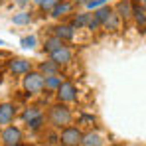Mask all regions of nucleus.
Here are the masks:
<instances>
[{
  "instance_id": "nucleus-14",
  "label": "nucleus",
  "mask_w": 146,
  "mask_h": 146,
  "mask_svg": "<svg viewBox=\"0 0 146 146\" xmlns=\"http://www.w3.org/2000/svg\"><path fill=\"white\" fill-rule=\"evenodd\" d=\"M40 73H44L46 77H48V75H59V65H57L53 59L42 61V63H40Z\"/></svg>"
},
{
  "instance_id": "nucleus-30",
  "label": "nucleus",
  "mask_w": 146,
  "mask_h": 146,
  "mask_svg": "<svg viewBox=\"0 0 146 146\" xmlns=\"http://www.w3.org/2000/svg\"><path fill=\"white\" fill-rule=\"evenodd\" d=\"M6 146H20V144H6Z\"/></svg>"
},
{
  "instance_id": "nucleus-11",
  "label": "nucleus",
  "mask_w": 146,
  "mask_h": 146,
  "mask_svg": "<svg viewBox=\"0 0 146 146\" xmlns=\"http://www.w3.org/2000/svg\"><path fill=\"white\" fill-rule=\"evenodd\" d=\"M53 34L57 38H61L63 42H71L73 38H75V28L71 24H59L53 28Z\"/></svg>"
},
{
  "instance_id": "nucleus-27",
  "label": "nucleus",
  "mask_w": 146,
  "mask_h": 146,
  "mask_svg": "<svg viewBox=\"0 0 146 146\" xmlns=\"http://www.w3.org/2000/svg\"><path fill=\"white\" fill-rule=\"evenodd\" d=\"M71 2L75 4V6H85V4H87L89 0H71Z\"/></svg>"
},
{
  "instance_id": "nucleus-3",
  "label": "nucleus",
  "mask_w": 146,
  "mask_h": 146,
  "mask_svg": "<svg viewBox=\"0 0 146 146\" xmlns=\"http://www.w3.org/2000/svg\"><path fill=\"white\" fill-rule=\"evenodd\" d=\"M59 140L65 146H79L81 140H83V134H81V130L77 126H65L61 130V134H59Z\"/></svg>"
},
{
  "instance_id": "nucleus-24",
  "label": "nucleus",
  "mask_w": 146,
  "mask_h": 146,
  "mask_svg": "<svg viewBox=\"0 0 146 146\" xmlns=\"http://www.w3.org/2000/svg\"><path fill=\"white\" fill-rule=\"evenodd\" d=\"M109 0H89L87 4H85V8H89V10H97V8H101V6H105Z\"/></svg>"
},
{
  "instance_id": "nucleus-17",
  "label": "nucleus",
  "mask_w": 146,
  "mask_h": 146,
  "mask_svg": "<svg viewBox=\"0 0 146 146\" xmlns=\"http://www.w3.org/2000/svg\"><path fill=\"white\" fill-rule=\"evenodd\" d=\"M81 146H103V138H101V134H97V132H89V134L83 136Z\"/></svg>"
},
{
  "instance_id": "nucleus-5",
  "label": "nucleus",
  "mask_w": 146,
  "mask_h": 146,
  "mask_svg": "<svg viewBox=\"0 0 146 146\" xmlns=\"http://www.w3.org/2000/svg\"><path fill=\"white\" fill-rule=\"evenodd\" d=\"M55 93H57V99L61 103H73L77 99V89H75V85L69 83V81H63Z\"/></svg>"
},
{
  "instance_id": "nucleus-20",
  "label": "nucleus",
  "mask_w": 146,
  "mask_h": 146,
  "mask_svg": "<svg viewBox=\"0 0 146 146\" xmlns=\"http://www.w3.org/2000/svg\"><path fill=\"white\" fill-rule=\"evenodd\" d=\"M61 83H63V81H61L59 75H48V77H46V91H57Z\"/></svg>"
},
{
  "instance_id": "nucleus-12",
  "label": "nucleus",
  "mask_w": 146,
  "mask_h": 146,
  "mask_svg": "<svg viewBox=\"0 0 146 146\" xmlns=\"http://www.w3.org/2000/svg\"><path fill=\"white\" fill-rule=\"evenodd\" d=\"M132 18L136 20L138 28H142V32L146 30V10L142 4H134V12H132Z\"/></svg>"
},
{
  "instance_id": "nucleus-8",
  "label": "nucleus",
  "mask_w": 146,
  "mask_h": 146,
  "mask_svg": "<svg viewBox=\"0 0 146 146\" xmlns=\"http://www.w3.org/2000/svg\"><path fill=\"white\" fill-rule=\"evenodd\" d=\"M73 8H75V4H73V2H67V0H59V2L53 6V10L49 12V16H53V18H63V16L71 14Z\"/></svg>"
},
{
  "instance_id": "nucleus-32",
  "label": "nucleus",
  "mask_w": 146,
  "mask_h": 146,
  "mask_svg": "<svg viewBox=\"0 0 146 146\" xmlns=\"http://www.w3.org/2000/svg\"><path fill=\"white\" fill-rule=\"evenodd\" d=\"M2 2H4V0H0V4H2Z\"/></svg>"
},
{
  "instance_id": "nucleus-16",
  "label": "nucleus",
  "mask_w": 146,
  "mask_h": 146,
  "mask_svg": "<svg viewBox=\"0 0 146 146\" xmlns=\"http://www.w3.org/2000/svg\"><path fill=\"white\" fill-rule=\"evenodd\" d=\"M32 12H26V10H22V12H18V14H14L12 16V24L14 26H28L30 22H32Z\"/></svg>"
},
{
  "instance_id": "nucleus-19",
  "label": "nucleus",
  "mask_w": 146,
  "mask_h": 146,
  "mask_svg": "<svg viewBox=\"0 0 146 146\" xmlns=\"http://www.w3.org/2000/svg\"><path fill=\"white\" fill-rule=\"evenodd\" d=\"M89 18H91V14H77L75 18L71 20V26L75 28V30H81V28H87V24H89Z\"/></svg>"
},
{
  "instance_id": "nucleus-21",
  "label": "nucleus",
  "mask_w": 146,
  "mask_h": 146,
  "mask_svg": "<svg viewBox=\"0 0 146 146\" xmlns=\"http://www.w3.org/2000/svg\"><path fill=\"white\" fill-rule=\"evenodd\" d=\"M113 12H115V8H111V6H107V4H105V6H101V8H97V10H95V18H97L99 22L103 24V22H105V20H107Z\"/></svg>"
},
{
  "instance_id": "nucleus-2",
  "label": "nucleus",
  "mask_w": 146,
  "mask_h": 146,
  "mask_svg": "<svg viewBox=\"0 0 146 146\" xmlns=\"http://www.w3.org/2000/svg\"><path fill=\"white\" fill-rule=\"evenodd\" d=\"M49 122L57 128H65L71 124V111L63 105H55L49 109Z\"/></svg>"
},
{
  "instance_id": "nucleus-6",
  "label": "nucleus",
  "mask_w": 146,
  "mask_h": 146,
  "mask_svg": "<svg viewBox=\"0 0 146 146\" xmlns=\"http://www.w3.org/2000/svg\"><path fill=\"white\" fill-rule=\"evenodd\" d=\"M2 140H4V144H20V140H22V130L8 124V126L2 130Z\"/></svg>"
},
{
  "instance_id": "nucleus-18",
  "label": "nucleus",
  "mask_w": 146,
  "mask_h": 146,
  "mask_svg": "<svg viewBox=\"0 0 146 146\" xmlns=\"http://www.w3.org/2000/svg\"><path fill=\"white\" fill-rule=\"evenodd\" d=\"M40 117H44V115H42V111H40L38 107H28L24 111V115H22V119H24L28 124L32 121H36V119H40Z\"/></svg>"
},
{
  "instance_id": "nucleus-15",
  "label": "nucleus",
  "mask_w": 146,
  "mask_h": 146,
  "mask_svg": "<svg viewBox=\"0 0 146 146\" xmlns=\"http://www.w3.org/2000/svg\"><path fill=\"white\" fill-rule=\"evenodd\" d=\"M121 22H122V18L117 12H113V14L103 22V28H107V30H111V32H117V30L121 28Z\"/></svg>"
},
{
  "instance_id": "nucleus-28",
  "label": "nucleus",
  "mask_w": 146,
  "mask_h": 146,
  "mask_svg": "<svg viewBox=\"0 0 146 146\" xmlns=\"http://www.w3.org/2000/svg\"><path fill=\"white\" fill-rule=\"evenodd\" d=\"M16 2H18L20 6H24V4H26V2H28V0H16Z\"/></svg>"
},
{
  "instance_id": "nucleus-22",
  "label": "nucleus",
  "mask_w": 146,
  "mask_h": 146,
  "mask_svg": "<svg viewBox=\"0 0 146 146\" xmlns=\"http://www.w3.org/2000/svg\"><path fill=\"white\" fill-rule=\"evenodd\" d=\"M38 6H40V10L42 12H51L53 10V6L59 2V0H34Z\"/></svg>"
},
{
  "instance_id": "nucleus-25",
  "label": "nucleus",
  "mask_w": 146,
  "mask_h": 146,
  "mask_svg": "<svg viewBox=\"0 0 146 146\" xmlns=\"http://www.w3.org/2000/svg\"><path fill=\"white\" fill-rule=\"evenodd\" d=\"M101 22H99L97 18H95V14H93V16H91V18H89V24H87V30H91V32H95V30H99V28H101Z\"/></svg>"
},
{
  "instance_id": "nucleus-7",
  "label": "nucleus",
  "mask_w": 146,
  "mask_h": 146,
  "mask_svg": "<svg viewBox=\"0 0 146 146\" xmlns=\"http://www.w3.org/2000/svg\"><path fill=\"white\" fill-rule=\"evenodd\" d=\"M8 67H10V71L14 73V75H26L28 71H32V63H30L28 59H22V57L10 59Z\"/></svg>"
},
{
  "instance_id": "nucleus-23",
  "label": "nucleus",
  "mask_w": 146,
  "mask_h": 146,
  "mask_svg": "<svg viewBox=\"0 0 146 146\" xmlns=\"http://www.w3.org/2000/svg\"><path fill=\"white\" fill-rule=\"evenodd\" d=\"M36 44H38V38H36V36H26V38L20 40V46L24 49H34Z\"/></svg>"
},
{
  "instance_id": "nucleus-4",
  "label": "nucleus",
  "mask_w": 146,
  "mask_h": 146,
  "mask_svg": "<svg viewBox=\"0 0 146 146\" xmlns=\"http://www.w3.org/2000/svg\"><path fill=\"white\" fill-rule=\"evenodd\" d=\"M49 59H53L59 67H61V65H69L73 61V51L67 48V46H61V48H57L55 51L49 53Z\"/></svg>"
},
{
  "instance_id": "nucleus-13",
  "label": "nucleus",
  "mask_w": 146,
  "mask_h": 146,
  "mask_svg": "<svg viewBox=\"0 0 146 146\" xmlns=\"http://www.w3.org/2000/svg\"><path fill=\"white\" fill-rule=\"evenodd\" d=\"M61 46H65V42L61 40V38H57L55 34H51L48 40L44 42V51H48V53H51V51H55L57 48H61Z\"/></svg>"
},
{
  "instance_id": "nucleus-29",
  "label": "nucleus",
  "mask_w": 146,
  "mask_h": 146,
  "mask_svg": "<svg viewBox=\"0 0 146 146\" xmlns=\"http://www.w3.org/2000/svg\"><path fill=\"white\" fill-rule=\"evenodd\" d=\"M142 6H144V10H146V0H142Z\"/></svg>"
},
{
  "instance_id": "nucleus-1",
  "label": "nucleus",
  "mask_w": 146,
  "mask_h": 146,
  "mask_svg": "<svg viewBox=\"0 0 146 146\" xmlns=\"http://www.w3.org/2000/svg\"><path fill=\"white\" fill-rule=\"evenodd\" d=\"M24 89L28 95H40L46 89V75L40 71H28L24 75Z\"/></svg>"
},
{
  "instance_id": "nucleus-26",
  "label": "nucleus",
  "mask_w": 146,
  "mask_h": 146,
  "mask_svg": "<svg viewBox=\"0 0 146 146\" xmlns=\"http://www.w3.org/2000/svg\"><path fill=\"white\" fill-rule=\"evenodd\" d=\"M42 122H44V117H40V119H36V121L30 122V128H34V130H38L40 126H42Z\"/></svg>"
},
{
  "instance_id": "nucleus-10",
  "label": "nucleus",
  "mask_w": 146,
  "mask_h": 146,
  "mask_svg": "<svg viewBox=\"0 0 146 146\" xmlns=\"http://www.w3.org/2000/svg\"><path fill=\"white\" fill-rule=\"evenodd\" d=\"M14 117H16V107L14 105H10V103L0 105V124L8 126L10 122L14 121Z\"/></svg>"
},
{
  "instance_id": "nucleus-9",
  "label": "nucleus",
  "mask_w": 146,
  "mask_h": 146,
  "mask_svg": "<svg viewBox=\"0 0 146 146\" xmlns=\"http://www.w3.org/2000/svg\"><path fill=\"white\" fill-rule=\"evenodd\" d=\"M115 12L121 16L122 20H130L132 12H134V2H130V0H119L117 6H115Z\"/></svg>"
},
{
  "instance_id": "nucleus-31",
  "label": "nucleus",
  "mask_w": 146,
  "mask_h": 146,
  "mask_svg": "<svg viewBox=\"0 0 146 146\" xmlns=\"http://www.w3.org/2000/svg\"><path fill=\"white\" fill-rule=\"evenodd\" d=\"M0 46H4V42H2V40H0Z\"/></svg>"
}]
</instances>
